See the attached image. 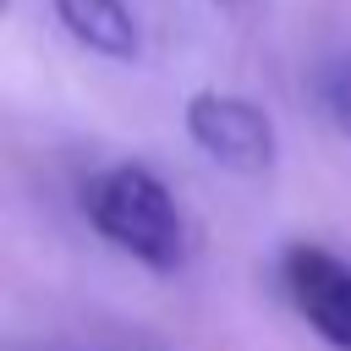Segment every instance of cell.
I'll use <instances>...</instances> for the list:
<instances>
[{
  "instance_id": "6da1fadb",
  "label": "cell",
  "mask_w": 351,
  "mask_h": 351,
  "mask_svg": "<svg viewBox=\"0 0 351 351\" xmlns=\"http://www.w3.org/2000/svg\"><path fill=\"white\" fill-rule=\"evenodd\" d=\"M88 219L104 241L132 252L148 269H176L181 263V214L170 186L143 170V165H115L88 186Z\"/></svg>"
},
{
  "instance_id": "7a4b0ae2",
  "label": "cell",
  "mask_w": 351,
  "mask_h": 351,
  "mask_svg": "<svg viewBox=\"0 0 351 351\" xmlns=\"http://www.w3.org/2000/svg\"><path fill=\"white\" fill-rule=\"evenodd\" d=\"M186 137L236 176H263L280 154V132L269 110L241 93H214V88L186 99Z\"/></svg>"
},
{
  "instance_id": "3957f363",
  "label": "cell",
  "mask_w": 351,
  "mask_h": 351,
  "mask_svg": "<svg viewBox=\"0 0 351 351\" xmlns=\"http://www.w3.org/2000/svg\"><path fill=\"white\" fill-rule=\"evenodd\" d=\"M280 280L291 307L313 324V335L335 351H351V263L313 241H296L280 258Z\"/></svg>"
},
{
  "instance_id": "277c9868",
  "label": "cell",
  "mask_w": 351,
  "mask_h": 351,
  "mask_svg": "<svg viewBox=\"0 0 351 351\" xmlns=\"http://www.w3.org/2000/svg\"><path fill=\"white\" fill-rule=\"evenodd\" d=\"M55 16L82 49L104 60H137V22L126 0H55Z\"/></svg>"
},
{
  "instance_id": "5b68a950",
  "label": "cell",
  "mask_w": 351,
  "mask_h": 351,
  "mask_svg": "<svg viewBox=\"0 0 351 351\" xmlns=\"http://www.w3.org/2000/svg\"><path fill=\"white\" fill-rule=\"evenodd\" d=\"M329 104H335V121H340L346 137H351V60L335 71V82H329Z\"/></svg>"
},
{
  "instance_id": "8992f818",
  "label": "cell",
  "mask_w": 351,
  "mask_h": 351,
  "mask_svg": "<svg viewBox=\"0 0 351 351\" xmlns=\"http://www.w3.org/2000/svg\"><path fill=\"white\" fill-rule=\"evenodd\" d=\"M219 5H236V0H219Z\"/></svg>"
}]
</instances>
